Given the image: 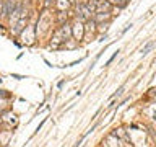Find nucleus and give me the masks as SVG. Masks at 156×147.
I'll return each mask as SVG.
<instances>
[{
	"label": "nucleus",
	"instance_id": "f03ea898",
	"mask_svg": "<svg viewBox=\"0 0 156 147\" xmlns=\"http://www.w3.org/2000/svg\"><path fill=\"white\" fill-rule=\"evenodd\" d=\"M153 46H154V43H148L143 49H141V54H148V52L151 51V47H153Z\"/></svg>",
	"mask_w": 156,
	"mask_h": 147
},
{
	"label": "nucleus",
	"instance_id": "f257e3e1",
	"mask_svg": "<svg viewBox=\"0 0 156 147\" xmlns=\"http://www.w3.org/2000/svg\"><path fill=\"white\" fill-rule=\"evenodd\" d=\"M15 10V0H7L5 2V8H3V15L5 17H10Z\"/></svg>",
	"mask_w": 156,
	"mask_h": 147
},
{
	"label": "nucleus",
	"instance_id": "7ed1b4c3",
	"mask_svg": "<svg viewBox=\"0 0 156 147\" xmlns=\"http://www.w3.org/2000/svg\"><path fill=\"white\" fill-rule=\"evenodd\" d=\"M0 8H2V2H0Z\"/></svg>",
	"mask_w": 156,
	"mask_h": 147
}]
</instances>
